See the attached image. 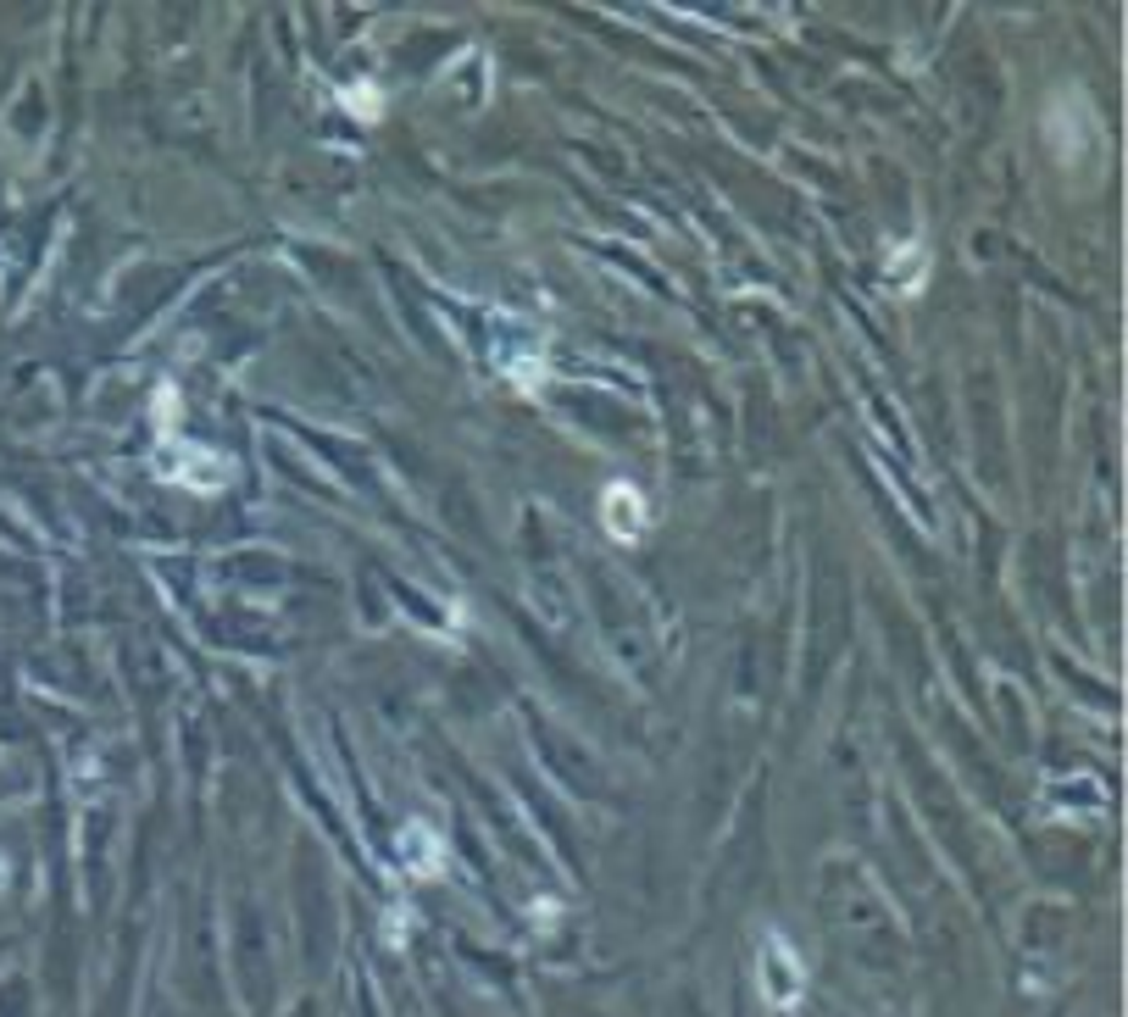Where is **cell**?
<instances>
[{"instance_id":"cell-2","label":"cell","mask_w":1128,"mask_h":1017,"mask_svg":"<svg viewBox=\"0 0 1128 1017\" xmlns=\"http://www.w3.org/2000/svg\"><path fill=\"white\" fill-rule=\"evenodd\" d=\"M601 517H606V528L617 534L622 546H634L640 534H645V501H640V490H634V484H612L606 501H601Z\"/></svg>"},{"instance_id":"cell-3","label":"cell","mask_w":1128,"mask_h":1017,"mask_svg":"<svg viewBox=\"0 0 1128 1017\" xmlns=\"http://www.w3.org/2000/svg\"><path fill=\"white\" fill-rule=\"evenodd\" d=\"M401 851H406V862H412V873H434L446 857H440V840H434V828L428 823H406V840H401Z\"/></svg>"},{"instance_id":"cell-1","label":"cell","mask_w":1128,"mask_h":1017,"mask_svg":"<svg viewBox=\"0 0 1128 1017\" xmlns=\"http://www.w3.org/2000/svg\"><path fill=\"white\" fill-rule=\"evenodd\" d=\"M757 984H762V1001H768L773 1012L800 1006V995H806V968H800V956L789 950V940H784V934H768V940H762Z\"/></svg>"},{"instance_id":"cell-4","label":"cell","mask_w":1128,"mask_h":1017,"mask_svg":"<svg viewBox=\"0 0 1128 1017\" xmlns=\"http://www.w3.org/2000/svg\"><path fill=\"white\" fill-rule=\"evenodd\" d=\"M345 106L372 123V117H379V89H372V84H356V89H345Z\"/></svg>"}]
</instances>
